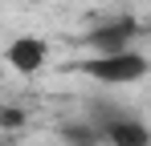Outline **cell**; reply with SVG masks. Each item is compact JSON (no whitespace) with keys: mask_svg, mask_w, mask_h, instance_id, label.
<instances>
[{"mask_svg":"<svg viewBox=\"0 0 151 146\" xmlns=\"http://www.w3.org/2000/svg\"><path fill=\"white\" fill-rule=\"evenodd\" d=\"M4 61H8L17 73H37L45 61H49V41H41V37H21V41L8 45Z\"/></svg>","mask_w":151,"mask_h":146,"instance_id":"cell-4","label":"cell"},{"mask_svg":"<svg viewBox=\"0 0 151 146\" xmlns=\"http://www.w3.org/2000/svg\"><path fill=\"white\" fill-rule=\"evenodd\" d=\"M78 73L94 77L102 85H135L151 73V61L131 49V53H114V57H90V61H78Z\"/></svg>","mask_w":151,"mask_h":146,"instance_id":"cell-1","label":"cell"},{"mask_svg":"<svg viewBox=\"0 0 151 146\" xmlns=\"http://www.w3.org/2000/svg\"><path fill=\"white\" fill-rule=\"evenodd\" d=\"M139 37V21L135 16H110L90 28L86 45L94 49V57H114V53H131V41Z\"/></svg>","mask_w":151,"mask_h":146,"instance_id":"cell-2","label":"cell"},{"mask_svg":"<svg viewBox=\"0 0 151 146\" xmlns=\"http://www.w3.org/2000/svg\"><path fill=\"white\" fill-rule=\"evenodd\" d=\"M102 134V142L110 146H151V130L139 118H127V114H106V118L94 122Z\"/></svg>","mask_w":151,"mask_h":146,"instance_id":"cell-3","label":"cell"},{"mask_svg":"<svg viewBox=\"0 0 151 146\" xmlns=\"http://www.w3.org/2000/svg\"><path fill=\"white\" fill-rule=\"evenodd\" d=\"M86 146H102V142H86Z\"/></svg>","mask_w":151,"mask_h":146,"instance_id":"cell-6","label":"cell"},{"mask_svg":"<svg viewBox=\"0 0 151 146\" xmlns=\"http://www.w3.org/2000/svg\"><path fill=\"white\" fill-rule=\"evenodd\" d=\"M21 122H25V114H21V110H12V106H8V110L0 114V126H4V130H17Z\"/></svg>","mask_w":151,"mask_h":146,"instance_id":"cell-5","label":"cell"}]
</instances>
